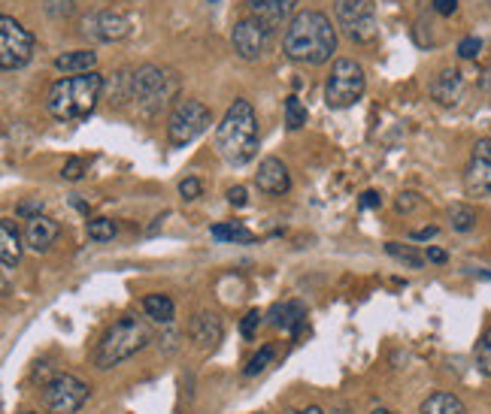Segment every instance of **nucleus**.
<instances>
[{
    "label": "nucleus",
    "instance_id": "nucleus-6",
    "mask_svg": "<svg viewBox=\"0 0 491 414\" xmlns=\"http://www.w3.org/2000/svg\"><path fill=\"white\" fill-rule=\"evenodd\" d=\"M367 89V76H364L361 63H355L352 58H340L331 67V76L324 82V103L331 109H349L364 97Z\"/></svg>",
    "mask_w": 491,
    "mask_h": 414
},
{
    "label": "nucleus",
    "instance_id": "nucleus-21",
    "mask_svg": "<svg viewBox=\"0 0 491 414\" xmlns=\"http://www.w3.org/2000/svg\"><path fill=\"white\" fill-rule=\"evenodd\" d=\"M0 258H4V269H13L22 260V236L10 218L0 221Z\"/></svg>",
    "mask_w": 491,
    "mask_h": 414
},
{
    "label": "nucleus",
    "instance_id": "nucleus-20",
    "mask_svg": "<svg viewBox=\"0 0 491 414\" xmlns=\"http://www.w3.org/2000/svg\"><path fill=\"white\" fill-rule=\"evenodd\" d=\"M94 63H98V55L91 49H73V52H65L55 58V70L82 76V73H94Z\"/></svg>",
    "mask_w": 491,
    "mask_h": 414
},
{
    "label": "nucleus",
    "instance_id": "nucleus-3",
    "mask_svg": "<svg viewBox=\"0 0 491 414\" xmlns=\"http://www.w3.org/2000/svg\"><path fill=\"white\" fill-rule=\"evenodd\" d=\"M104 94V76L100 73H82L58 79L46 94V109L58 122H85Z\"/></svg>",
    "mask_w": 491,
    "mask_h": 414
},
{
    "label": "nucleus",
    "instance_id": "nucleus-28",
    "mask_svg": "<svg viewBox=\"0 0 491 414\" xmlns=\"http://www.w3.org/2000/svg\"><path fill=\"white\" fill-rule=\"evenodd\" d=\"M116 221L109 218H94L89 221V239H94V242H109V239L116 236Z\"/></svg>",
    "mask_w": 491,
    "mask_h": 414
},
{
    "label": "nucleus",
    "instance_id": "nucleus-7",
    "mask_svg": "<svg viewBox=\"0 0 491 414\" xmlns=\"http://www.w3.org/2000/svg\"><path fill=\"white\" fill-rule=\"evenodd\" d=\"M334 15H337V25L343 28L355 43H374L379 34L374 0H334Z\"/></svg>",
    "mask_w": 491,
    "mask_h": 414
},
{
    "label": "nucleus",
    "instance_id": "nucleus-11",
    "mask_svg": "<svg viewBox=\"0 0 491 414\" xmlns=\"http://www.w3.org/2000/svg\"><path fill=\"white\" fill-rule=\"evenodd\" d=\"M231 43H234V52L240 55L243 61H258L261 55L267 52V46H271V30L249 15V19H243L234 25Z\"/></svg>",
    "mask_w": 491,
    "mask_h": 414
},
{
    "label": "nucleus",
    "instance_id": "nucleus-24",
    "mask_svg": "<svg viewBox=\"0 0 491 414\" xmlns=\"http://www.w3.org/2000/svg\"><path fill=\"white\" fill-rule=\"evenodd\" d=\"M449 224H452V230H458V233H467V230L477 227V209L467 203H452L449 206Z\"/></svg>",
    "mask_w": 491,
    "mask_h": 414
},
{
    "label": "nucleus",
    "instance_id": "nucleus-5",
    "mask_svg": "<svg viewBox=\"0 0 491 414\" xmlns=\"http://www.w3.org/2000/svg\"><path fill=\"white\" fill-rule=\"evenodd\" d=\"M173 94H177V79L155 63H142L128 76V100H134V106L146 118L161 113L173 100Z\"/></svg>",
    "mask_w": 491,
    "mask_h": 414
},
{
    "label": "nucleus",
    "instance_id": "nucleus-29",
    "mask_svg": "<svg viewBox=\"0 0 491 414\" xmlns=\"http://www.w3.org/2000/svg\"><path fill=\"white\" fill-rule=\"evenodd\" d=\"M477 366L486 376H491V326H488V333L482 336V342L477 345Z\"/></svg>",
    "mask_w": 491,
    "mask_h": 414
},
{
    "label": "nucleus",
    "instance_id": "nucleus-36",
    "mask_svg": "<svg viewBox=\"0 0 491 414\" xmlns=\"http://www.w3.org/2000/svg\"><path fill=\"white\" fill-rule=\"evenodd\" d=\"M46 13L55 15V19H61V15H70V13H73V0H49V4H46Z\"/></svg>",
    "mask_w": 491,
    "mask_h": 414
},
{
    "label": "nucleus",
    "instance_id": "nucleus-17",
    "mask_svg": "<svg viewBox=\"0 0 491 414\" xmlns=\"http://www.w3.org/2000/svg\"><path fill=\"white\" fill-rule=\"evenodd\" d=\"M188 336H192V342H197V348H216L221 342V321L219 315L212 312H197L192 317V324H188Z\"/></svg>",
    "mask_w": 491,
    "mask_h": 414
},
{
    "label": "nucleus",
    "instance_id": "nucleus-23",
    "mask_svg": "<svg viewBox=\"0 0 491 414\" xmlns=\"http://www.w3.org/2000/svg\"><path fill=\"white\" fill-rule=\"evenodd\" d=\"M142 312H146V317H152L155 324H170L173 315H177V306H173V300L164 297V293H149V297L142 300Z\"/></svg>",
    "mask_w": 491,
    "mask_h": 414
},
{
    "label": "nucleus",
    "instance_id": "nucleus-40",
    "mask_svg": "<svg viewBox=\"0 0 491 414\" xmlns=\"http://www.w3.org/2000/svg\"><path fill=\"white\" fill-rule=\"evenodd\" d=\"M458 10V0H434V13L440 15H452Z\"/></svg>",
    "mask_w": 491,
    "mask_h": 414
},
{
    "label": "nucleus",
    "instance_id": "nucleus-47",
    "mask_svg": "<svg viewBox=\"0 0 491 414\" xmlns=\"http://www.w3.org/2000/svg\"><path fill=\"white\" fill-rule=\"evenodd\" d=\"M210 4H216V0H210Z\"/></svg>",
    "mask_w": 491,
    "mask_h": 414
},
{
    "label": "nucleus",
    "instance_id": "nucleus-42",
    "mask_svg": "<svg viewBox=\"0 0 491 414\" xmlns=\"http://www.w3.org/2000/svg\"><path fill=\"white\" fill-rule=\"evenodd\" d=\"M479 89L486 91V94H491V63L486 67V73H482V79H479Z\"/></svg>",
    "mask_w": 491,
    "mask_h": 414
},
{
    "label": "nucleus",
    "instance_id": "nucleus-22",
    "mask_svg": "<svg viewBox=\"0 0 491 414\" xmlns=\"http://www.w3.org/2000/svg\"><path fill=\"white\" fill-rule=\"evenodd\" d=\"M418 414H467V411H464V402L458 400L455 393L440 390V393L427 396V400L422 402V409H418Z\"/></svg>",
    "mask_w": 491,
    "mask_h": 414
},
{
    "label": "nucleus",
    "instance_id": "nucleus-19",
    "mask_svg": "<svg viewBox=\"0 0 491 414\" xmlns=\"http://www.w3.org/2000/svg\"><path fill=\"white\" fill-rule=\"evenodd\" d=\"M58 233H61L58 221H52L49 215H37V218L28 221L25 239H28V245L34 251H46L55 242V239H58Z\"/></svg>",
    "mask_w": 491,
    "mask_h": 414
},
{
    "label": "nucleus",
    "instance_id": "nucleus-25",
    "mask_svg": "<svg viewBox=\"0 0 491 414\" xmlns=\"http://www.w3.org/2000/svg\"><path fill=\"white\" fill-rule=\"evenodd\" d=\"M210 233L212 239H219V242H252V239H255L243 224H234V221L231 224H216Z\"/></svg>",
    "mask_w": 491,
    "mask_h": 414
},
{
    "label": "nucleus",
    "instance_id": "nucleus-1",
    "mask_svg": "<svg viewBox=\"0 0 491 414\" xmlns=\"http://www.w3.org/2000/svg\"><path fill=\"white\" fill-rule=\"evenodd\" d=\"M337 49V30L319 10H304L282 34V52L297 63H324Z\"/></svg>",
    "mask_w": 491,
    "mask_h": 414
},
{
    "label": "nucleus",
    "instance_id": "nucleus-10",
    "mask_svg": "<svg viewBox=\"0 0 491 414\" xmlns=\"http://www.w3.org/2000/svg\"><path fill=\"white\" fill-rule=\"evenodd\" d=\"M34 58V37L28 28L4 15L0 19V67L4 70H22Z\"/></svg>",
    "mask_w": 491,
    "mask_h": 414
},
{
    "label": "nucleus",
    "instance_id": "nucleus-44",
    "mask_svg": "<svg viewBox=\"0 0 491 414\" xmlns=\"http://www.w3.org/2000/svg\"><path fill=\"white\" fill-rule=\"evenodd\" d=\"M289 414H324L319 405H304V409H295V411H289Z\"/></svg>",
    "mask_w": 491,
    "mask_h": 414
},
{
    "label": "nucleus",
    "instance_id": "nucleus-16",
    "mask_svg": "<svg viewBox=\"0 0 491 414\" xmlns=\"http://www.w3.org/2000/svg\"><path fill=\"white\" fill-rule=\"evenodd\" d=\"M431 97L443 103V106H455V103L464 97V76L452 67L440 70L431 82Z\"/></svg>",
    "mask_w": 491,
    "mask_h": 414
},
{
    "label": "nucleus",
    "instance_id": "nucleus-8",
    "mask_svg": "<svg viewBox=\"0 0 491 414\" xmlns=\"http://www.w3.org/2000/svg\"><path fill=\"white\" fill-rule=\"evenodd\" d=\"M210 127V106L201 100H179L168 118L170 146H188Z\"/></svg>",
    "mask_w": 491,
    "mask_h": 414
},
{
    "label": "nucleus",
    "instance_id": "nucleus-9",
    "mask_svg": "<svg viewBox=\"0 0 491 414\" xmlns=\"http://www.w3.org/2000/svg\"><path fill=\"white\" fill-rule=\"evenodd\" d=\"M91 396V387L85 384L82 378L76 376H55L49 384L43 387V402L49 414H76L82 409L85 402H89Z\"/></svg>",
    "mask_w": 491,
    "mask_h": 414
},
{
    "label": "nucleus",
    "instance_id": "nucleus-45",
    "mask_svg": "<svg viewBox=\"0 0 491 414\" xmlns=\"http://www.w3.org/2000/svg\"><path fill=\"white\" fill-rule=\"evenodd\" d=\"M374 414H392V411H385V409H376Z\"/></svg>",
    "mask_w": 491,
    "mask_h": 414
},
{
    "label": "nucleus",
    "instance_id": "nucleus-13",
    "mask_svg": "<svg viewBox=\"0 0 491 414\" xmlns=\"http://www.w3.org/2000/svg\"><path fill=\"white\" fill-rule=\"evenodd\" d=\"M295 10H297V0H249V13L252 19L261 21L267 30H276V28H289L291 19H295Z\"/></svg>",
    "mask_w": 491,
    "mask_h": 414
},
{
    "label": "nucleus",
    "instance_id": "nucleus-4",
    "mask_svg": "<svg viewBox=\"0 0 491 414\" xmlns=\"http://www.w3.org/2000/svg\"><path fill=\"white\" fill-rule=\"evenodd\" d=\"M152 342V333L149 326L140 321V317H122L116 321L109 330L104 333V339L98 342V351H94V366L98 369H113V366L125 363L128 357Z\"/></svg>",
    "mask_w": 491,
    "mask_h": 414
},
{
    "label": "nucleus",
    "instance_id": "nucleus-14",
    "mask_svg": "<svg viewBox=\"0 0 491 414\" xmlns=\"http://www.w3.org/2000/svg\"><path fill=\"white\" fill-rule=\"evenodd\" d=\"M85 34H91L100 43H113V39H125L131 34V21L125 19L122 13L104 10V13H94L85 19Z\"/></svg>",
    "mask_w": 491,
    "mask_h": 414
},
{
    "label": "nucleus",
    "instance_id": "nucleus-31",
    "mask_svg": "<svg viewBox=\"0 0 491 414\" xmlns=\"http://www.w3.org/2000/svg\"><path fill=\"white\" fill-rule=\"evenodd\" d=\"M261 317H264V315H261L258 308H252V312H246V317L240 321V333H243L246 339H252V336H255V330L261 326Z\"/></svg>",
    "mask_w": 491,
    "mask_h": 414
},
{
    "label": "nucleus",
    "instance_id": "nucleus-32",
    "mask_svg": "<svg viewBox=\"0 0 491 414\" xmlns=\"http://www.w3.org/2000/svg\"><path fill=\"white\" fill-rule=\"evenodd\" d=\"M479 49H482V39H479V37H464L461 43H458V55H461L464 61L477 58Z\"/></svg>",
    "mask_w": 491,
    "mask_h": 414
},
{
    "label": "nucleus",
    "instance_id": "nucleus-2",
    "mask_svg": "<svg viewBox=\"0 0 491 414\" xmlns=\"http://www.w3.org/2000/svg\"><path fill=\"white\" fill-rule=\"evenodd\" d=\"M216 148L228 164L243 166L258 155V115L249 100H234L216 127Z\"/></svg>",
    "mask_w": 491,
    "mask_h": 414
},
{
    "label": "nucleus",
    "instance_id": "nucleus-15",
    "mask_svg": "<svg viewBox=\"0 0 491 414\" xmlns=\"http://www.w3.org/2000/svg\"><path fill=\"white\" fill-rule=\"evenodd\" d=\"M255 182H258V190H264V194H271V197L289 194V188H291L289 166H285L280 157H264V161L258 164Z\"/></svg>",
    "mask_w": 491,
    "mask_h": 414
},
{
    "label": "nucleus",
    "instance_id": "nucleus-46",
    "mask_svg": "<svg viewBox=\"0 0 491 414\" xmlns=\"http://www.w3.org/2000/svg\"><path fill=\"white\" fill-rule=\"evenodd\" d=\"M19 414H37V411H19Z\"/></svg>",
    "mask_w": 491,
    "mask_h": 414
},
{
    "label": "nucleus",
    "instance_id": "nucleus-35",
    "mask_svg": "<svg viewBox=\"0 0 491 414\" xmlns=\"http://www.w3.org/2000/svg\"><path fill=\"white\" fill-rule=\"evenodd\" d=\"M418 206H422V197L413 194V190H407V194H401V197H398L394 209H398V212H413V209H418Z\"/></svg>",
    "mask_w": 491,
    "mask_h": 414
},
{
    "label": "nucleus",
    "instance_id": "nucleus-27",
    "mask_svg": "<svg viewBox=\"0 0 491 414\" xmlns=\"http://www.w3.org/2000/svg\"><path fill=\"white\" fill-rule=\"evenodd\" d=\"M304 124H306V109L300 106L297 97H289L285 100V127L289 131H300Z\"/></svg>",
    "mask_w": 491,
    "mask_h": 414
},
{
    "label": "nucleus",
    "instance_id": "nucleus-33",
    "mask_svg": "<svg viewBox=\"0 0 491 414\" xmlns=\"http://www.w3.org/2000/svg\"><path fill=\"white\" fill-rule=\"evenodd\" d=\"M82 173H85L82 157H70V161L65 164V173H61V176H65L67 182H79V179H82Z\"/></svg>",
    "mask_w": 491,
    "mask_h": 414
},
{
    "label": "nucleus",
    "instance_id": "nucleus-18",
    "mask_svg": "<svg viewBox=\"0 0 491 414\" xmlns=\"http://www.w3.org/2000/svg\"><path fill=\"white\" fill-rule=\"evenodd\" d=\"M271 324L276 326V330L289 333V336H297L300 330H304L306 324V308L304 302H280V306L271 308Z\"/></svg>",
    "mask_w": 491,
    "mask_h": 414
},
{
    "label": "nucleus",
    "instance_id": "nucleus-30",
    "mask_svg": "<svg viewBox=\"0 0 491 414\" xmlns=\"http://www.w3.org/2000/svg\"><path fill=\"white\" fill-rule=\"evenodd\" d=\"M271 360H273V348H271V345H264L255 357H252L249 363H246V376H249V378H252V376H258V372L264 369V366L271 363Z\"/></svg>",
    "mask_w": 491,
    "mask_h": 414
},
{
    "label": "nucleus",
    "instance_id": "nucleus-34",
    "mask_svg": "<svg viewBox=\"0 0 491 414\" xmlns=\"http://www.w3.org/2000/svg\"><path fill=\"white\" fill-rule=\"evenodd\" d=\"M179 194H182V200H197V197H201V182H197L194 176L182 179L179 182Z\"/></svg>",
    "mask_w": 491,
    "mask_h": 414
},
{
    "label": "nucleus",
    "instance_id": "nucleus-26",
    "mask_svg": "<svg viewBox=\"0 0 491 414\" xmlns=\"http://www.w3.org/2000/svg\"><path fill=\"white\" fill-rule=\"evenodd\" d=\"M385 251L392 254L394 260L407 264L409 269H422V266H425V260H427V258H422L418 251L409 249V245H401V242H385Z\"/></svg>",
    "mask_w": 491,
    "mask_h": 414
},
{
    "label": "nucleus",
    "instance_id": "nucleus-43",
    "mask_svg": "<svg viewBox=\"0 0 491 414\" xmlns=\"http://www.w3.org/2000/svg\"><path fill=\"white\" fill-rule=\"evenodd\" d=\"M437 236V227H425V230H416L413 239H434Z\"/></svg>",
    "mask_w": 491,
    "mask_h": 414
},
{
    "label": "nucleus",
    "instance_id": "nucleus-39",
    "mask_svg": "<svg viewBox=\"0 0 491 414\" xmlns=\"http://www.w3.org/2000/svg\"><path fill=\"white\" fill-rule=\"evenodd\" d=\"M228 203H231V206H246V203H249V197H246V188L237 185V188L228 190Z\"/></svg>",
    "mask_w": 491,
    "mask_h": 414
},
{
    "label": "nucleus",
    "instance_id": "nucleus-41",
    "mask_svg": "<svg viewBox=\"0 0 491 414\" xmlns=\"http://www.w3.org/2000/svg\"><path fill=\"white\" fill-rule=\"evenodd\" d=\"M431 264H446V251L443 249H427V254H425Z\"/></svg>",
    "mask_w": 491,
    "mask_h": 414
},
{
    "label": "nucleus",
    "instance_id": "nucleus-38",
    "mask_svg": "<svg viewBox=\"0 0 491 414\" xmlns=\"http://www.w3.org/2000/svg\"><path fill=\"white\" fill-rule=\"evenodd\" d=\"M376 206H383V197H379L376 190H364V194H361V209H376Z\"/></svg>",
    "mask_w": 491,
    "mask_h": 414
},
{
    "label": "nucleus",
    "instance_id": "nucleus-12",
    "mask_svg": "<svg viewBox=\"0 0 491 414\" xmlns=\"http://www.w3.org/2000/svg\"><path fill=\"white\" fill-rule=\"evenodd\" d=\"M464 188L467 194H477V197L491 194V137L479 139L477 146H473L470 164H467V173H464Z\"/></svg>",
    "mask_w": 491,
    "mask_h": 414
},
{
    "label": "nucleus",
    "instance_id": "nucleus-37",
    "mask_svg": "<svg viewBox=\"0 0 491 414\" xmlns=\"http://www.w3.org/2000/svg\"><path fill=\"white\" fill-rule=\"evenodd\" d=\"M19 215H25V218H37V215H43V203L39 200H30V203H22L19 206Z\"/></svg>",
    "mask_w": 491,
    "mask_h": 414
}]
</instances>
